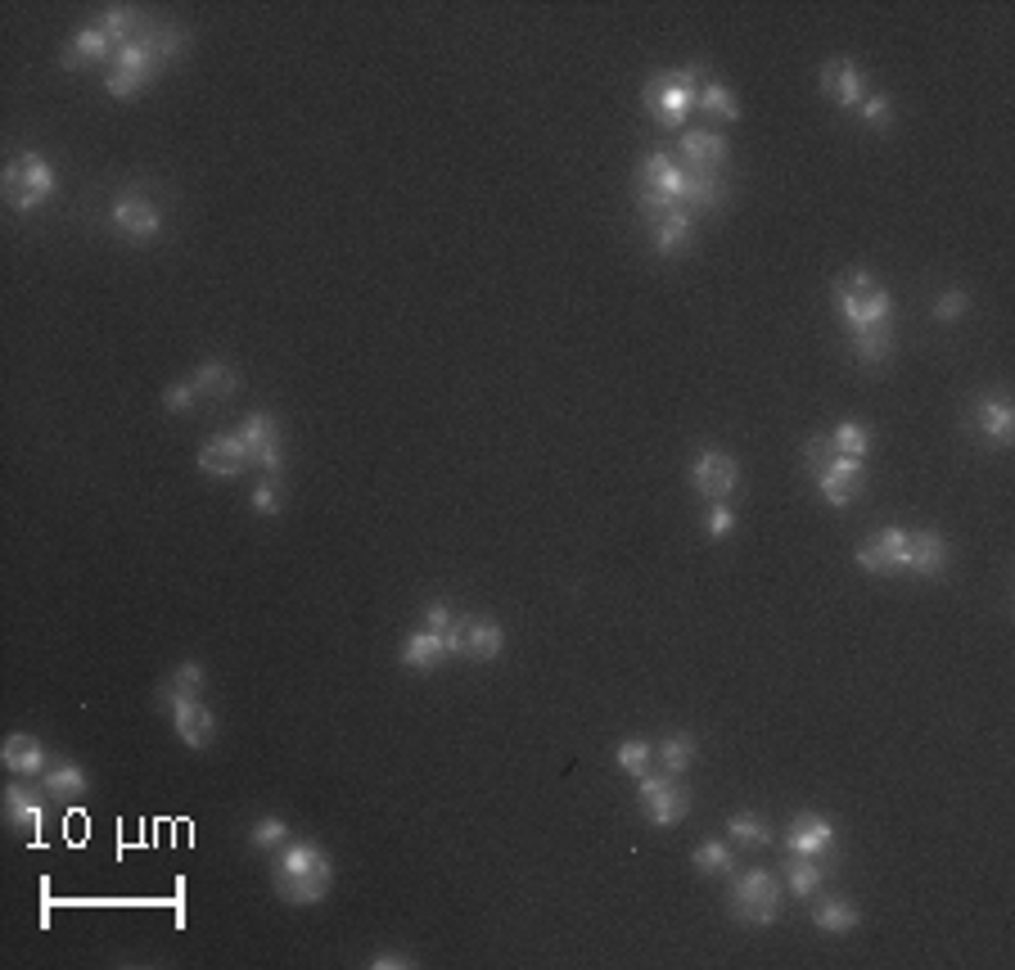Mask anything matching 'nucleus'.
<instances>
[{"instance_id":"nucleus-47","label":"nucleus","mask_w":1015,"mask_h":970,"mask_svg":"<svg viewBox=\"0 0 1015 970\" xmlns=\"http://www.w3.org/2000/svg\"><path fill=\"white\" fill-rule=\"evenodd\" d=\"M465 637H469V618H456L447 633H443V646H447V659H465Z\"/></svg>"},{"instance_id":"nucleus-6","label":"nucleus","mask_w":1015,"mask_h":970,"mask_svg":"<svg viewBox=\"0 0 1015 970\" xmlns=\"http://www.w3.org/2000/svg\"><path fill=\"white\" fill-rule=\"evenodd\" d=\"M55 168L45 154L23 150L19 159L6 163V204L14 213H36L45 200H55Z\"/></svg>"},{"instance_id":"nucleus-33","label":"nucleus","mask_w":1015,"mask_h":970,"mask_svg":"<svg viewBox=\"0 0 1015 970\" xmlns=\"http://www.w3.org/2000/svg\"><path fill=\"white\" fill-rule=\"evenodd\" d=\"M190 379H195L199 398H213V402H217V398H230L235 388H239V375H235V366H226V362H204Z\"/></svg>"},{"instance_id":"nucleus-10","label":"nucleus","mask_w":1015,"mask_h":970,"mask_svg":"<svg viewBox=\"0 0 1015 970\" xmlns=\"http://www.w3.org/2000/svg\"><path fill=\"white\" fill-rule=\"evenodd\" d=\"M637 799L646 808L650 827H677V821L691 812V795L677 786L672 776H655V772H646L641 782H637Z\"/></svg>"},{"instance_id":"nucleus-29","label":"nucleus","mask_w":1015,"mask_h":970,"mask_svg":"<svg viewBox=\"0 0 1015 970\" xmlns=\"http://www.w3.org/2000/svg\"><path fill=\"white\" fill-rule=\"evenodd\" d=\"M439 659H447L443 633H429V627H420V633H411V637L402 642V664L415 668V672H429Z\"/></svg>"},{"instance_id":"nucleus-30","label":"nucleus","mask_w":1015,"mask_h":970,"mask_svg":"<svg viewBox=\"0 0 1015 970\" xmlns=\"http://www.w3.org/2000/svg\"><path fill=\"white\" fill-rule=\"evenodd\" d=\"M857 907L849 903V898H821L817 903V912H812V926L821 930V935H853L857 930Z\"/></svg>"},{"instance_id":"nucleus-9","label":"nucleus","mask_w":1015,"mask_h":970,"mask_svg":"<svg viewBox=\"0 0 1015 970\" xmlns=\"http://www.w3.org/2000/svg\"><path fill=\"white\" fill-rule=\"evenodd\" d=\"M109 222H114V230L122 239H131V245H154V239L163 235V208L140 190L118 194L114 208H109Z\"/></svg>"},{"instance_id":"nucleus-42","label":"nucleus","mask_w":1015,"mask_h":970,"mask_svg":"<svg viewBox=\"0 0 1015 970\" xmlns=\"http://www.w3.org/2000/svg\"><path fill=\"white\" fill-rule=\"evenodd\" d=\"M857 114H862V122L872 127V131H889V122H894V100L885 90H866V100L857 105Z\"/></svg>"},{"instance_id":"nucleus-13","label":"nucleus","mask_w":1015,"mask_h":970,"mask_svg":"<svg viewBox=\"0 0 1015 970\" xmlns=\"http://www.w3.org/2000/svg\"><path fill=\"white\" fill-rule=\"evenodd\" d=\"M163 709L172 713L176 736H181L190 750H208V745H213L217 718H213V709H208L199 696H172V700H163Z\"/></svg>"},{"instance_id":"nucleus-3","label":"nucleus","mask_w":1015,"mask_h":970,"mask_svg":"<svg viewBox=\"0 0 1015 970\" xmlns=\"http://www.w3.org/2000/svg\"><path fill=\"white\" fill-rule=\"evenodd\" d=\"M700 82H704V68H668V73H659V77L646 82L641 105H646L663 127H682L687 114H691L695 100H700Z\"/></svg>"},{"instance_id":"nucleus-39","label":"nucleus","mask_w":1015,"mask_h":970,"mask_svg":"<svg viewBox=\"0 0 1015 970\" xmlns=\"http://www.w3.org/2000/svg\"><path fill=\"white\" fill-rule=\"evenodd\" d=\"M100 28H105V36H109L114 45H127V41L140 36L144 19H140L131 6H118V10H105V14H100Z\"/></svg>"},{"instance_id":"nucleus-35","label":"nucleus","mask_w":1015,"mask_h":970,"mask_svg":"<svg viewBox=\"0 0 1015 970\" xmlns=\"http://www.w3.org/2000/svg\"><path fill=\"white\" fill-rule=\"evenodd\" d=\"M204 682H208L204 664L185 659V664H176V668H172V677L159 687V704H163V700H172V696H204Z\"/></svg>"},{"instance_id":"nucleus-11","label":"nucleus","mask_w":1015,"mask_h":970,"mask_svg":"<svg viewBox=\"0 0 1015 970\" xmlns=\"http://www.w3.org/2000/svg\"><path fill=\"white\" fill-rule=\"evenodd\" d=\"M239 439H245V448H249V456H253V465L267 474V478H280V470H284V443H280V424H276V416L271 411H253L245 424L235 429Z\"/></svg>"},{"instance_id":"nucleus-41","label":"nucleus","mask_w":1015,"mask_h":970,"mask_svg":"<svg viewBox=\"0 0 1015 970\" xmlns=\"http://www.w3.org/2000/svg\"><path fill=\"white\" fill-rule=\"evenodd\" d=\"M289 840H294V836H289V827H284L280 817H262V821H253V831H249V844L262 849V853H276V849H284Z\"/></svg>"},{"instance_id":"nucleus-49","label":"nucleus","mask_w":1015,"mask_h":970,"mask_svg":"<svg viewBox=\"0 0 1015 970\" xmlns=\"http://www.w3.org/2000/svg\"><path fill=\"white\" fill-rule=\"evenodd\" d=\"M452 623H456V614H452L447 605H429V610H424V627H429V633H447Z\"/></svg>"},{"instance_id":"nucleus-40","label":"nucleus","mask_w":1015,"mask_h":970,"mask_svg":"<svg viewBox=\"0 0 1015 970\" xmlns=\"http://www.w3.org/2000/svg\"><path fill=\"white\" fill-rule=\"evenodd\" d=\"M650 763H655V745L650 741H623L618 745V767L627 772V776H637V782H641V776L650 772Z\"/></svg>"},{"instance_id":"nucleus-32","label":"nucleus","mask_w":1015,"mask_h":970,"mask_svg":"<svg viewBox=\"0 0 1015 970\" xmlns=\"http://www.w3.org/2000/svg\"><path fill=\"white\" fill-rule=\"evenodd\" d=\"M659 767H663V776H682L691 763H695V754H700V745H695V736L691 732H672V736H663L659 741Z\"/></svg>"},{"instance_id":"nucleus-14","label":"nucleus","mask_w":1015,"mask_h":970,"mask_svg":"<svg viewBox=\"0 0 1015 970\" xmlns=\"http://www.w3.org/2000/svg\"><path fill=\"white\" fill-rule=\"evenodd\" d=\"M249 465H253V456H249L239 433H213V439L199 448V470L213 478H239Z\"/></svg>"},{"instance_id":"nucleus-16","label":"nucleus","mask_w":1015,"mask_h":970,"mask_svg":"<svg viewBox=\"0 0 1015 970\" xmlns=\"http://www.w3.org/2000/svg\"><path fill=\"white\" fill-rule=\"evenodd\" d=\"M786 849L799 858H831L835 853V827L817 812H799L786 831Z\"/></svg>"},{"instance_id":"nucleus-22","label":"nucleus","mask_w":1015,"mask_h":970,"mask_svg":"<svg viewBox=\"0 0 1015 970\" xmlns=\"http://www.w3.org/2000/svg\"><path fill=\"white\" fill-rule=\"evenodd\" d=\"M821 90H827L840 109H857L866 100V77L849 60H835V64L821 68Z\"/></svg>"},{"instance_id":"nucleus-48","label":"nucleus","mask_w":1015,"mask_h":970,"mask_svg":"<svg viewBox=\"0 0 1015 970\" xmlns=\"http://www.w3.org/2000/svg\"><path fill=\"white\" fill-rule=\"evenodd\" d=\"M370 966H375V970H411L415 957H407V952H398V948H384V952L370 957Z\"/></svg>"},{"instance_id":"nucleus-17","label":"nucleus","mask_w":1015,"mask_h":970,"mask_svg":"<svg viewBox=\"0 0 1015 970\" xmlns=\"http://www.w3.org/2000/svg\"><path fill=\"white\" fill-rule=\"evenodd\" d=\"M907 560V532L903 528H881L872 542L857 547V569L866 573H903Z\"/></svg>"},{"instance_id":"nucleus-12","label":"nucleus","mask_w":1015,"mask_h":970,"mask_svg":"<svg viewBox=\"0 0 1015 970\" xmlns=\"http://www.w3.org/2000/svg\"><path fill=\"white\" fill-rule=\"evenodd\" d=\"M691 483L695 493L709 497V502H727L736 488H741V465L732 452H717V448H704L691 465Z\"/></svg>"},{"instance_id":"nucleus-4","label":"nucleus","mask_w":1015,"mask_h":970,"mask_svg":"<svg viewBox=\"0 0 1015 970\" xmlns=\"http://www.w3.org/2000/svg\"><path fill=\"white\" fill-rule=\"evenodd\" d=\"M835 308L844 316V325L853 334L862 330H876V325H889L894 316V299L885 294V289L866 276V271H849L840 284H835Z\"/></svg>"},{"instance_id":"nucleus-38","label":"nucleus","mask_w":1015,"mask_h":970,"mask_svg":"<svg viewBox=\"0 0 1015 970\" xmlns=\"http://www.w3.org/2000/svg\"><path fill=\"white\" fill-rule=\"evenodd\" d=\"M691 862L704 871V876H727V871L736 866L727 840H704V844H695V849H691Z\"/></svg>"},{"instance_id":"nucleus-20","label":"nucleus","mask_w":1015,"mask_h":970,"mask_svg":"<svg viewBox=\"0 0 1015 970\" xmlns=\"http://www.w3.org/2000/svg\"><path fill=\"white\" fill-rule=\"evenodd\" d=\"M677 150H682V159L691 163V172H722V163H727V136L691 127V131H682V140H677Z\"/></svg>"},{"instance_id":"nucleus-15","label":"nucleus","mask_w":1015,"mask_h":970,"mask_svg":"<svg viewBox=\"0 0 1015 970\" xmlns=\"http://www.w3.org/2000/svg\"><path fill=\"white\" fill-rule=\"evenodd\" d=\"M650 245L659 258H677L695 245V213L691 208H668L650 222Z\"/></svg>"},{"instance_id":"nucleus-46","label":"nucleus","mask_w":1015,"mask_h":970,"mask_svg":"<svg viewBox=\"0 0 1015 970\" xmlns=\"http://www.w3.org/2000/svg\"><path fill=\"white\" fill-rule=\"evenodd\" d=\"M965 308H971V299H965V289H948V294L935 299V321H957Z\"/></svg>"},{"instance_id":"nucleus-2","label":"nucleus","mask_w":1015,"mask_h":970,"mask_svg":"<svg viewBox=\"0 0 1015 970\" xmlns=\"http://www.w3.org/2000/svg\"><path fill=\"white\" fill-rule=\"evenodd\" d=\"M803 461L812 465L817 493H821V502H827V506L844 510V506L857 497V488H862V474H866V461L840 456V452H835L827 439H812V443L803 448Z\"/></svg>"},{"instance_id":"nucleus-36","label":"nucleus","mask_w":1015,"mask_h":970,"mask_svg":"<svg viewBox=\"0 0 1015 970\" xmlns=\"http://www.w3.org/2000/svg\"><path fill=\"white\" fill-rule=\"evenodd\" d=\"M727 840H732L736 849H767L771 831H767V821H763L758 812H736V817L727 821Z\"/></svg>"},{"instance_id":"nucleus-34","label":"nucleus","mask_w":1015,"mask_h":970,"mask_svg":"<svg viewBox=\"0 0 1015 970\" xmlns=\"http://www.w3.org/2000/svg\"><path fill=\"white\" fill-rule=\"evenodd\" d=\"M853 353L862 366H881L894 357V325H876V330H862L853 334Z\"/></svg>"},{"instance_id":"nucleus-5","label":"nucleus","mask_w":1015,"mask_h":970,"mask_svg":"<svg viewBox=\"0 0 1015 970\" xmlns=\"http://www.w3.org/2000/svg\"><path fill=\"white\" fill-rule=\"evenodd\" d=\"M682 200H687V168L672 163L668 154H646L637 172V204L646 222H655L668 208H682Z\"/></svg>"},{"instance_id":"nucleus-31","label":"nucleus","mask_w":1015,"mask_h":970,"mask_svg":"<svg viewBox=\"0 0 1015 970\" xmlns=\"http://www.w3.org/2000/svg\"><path fill=\"white\" fill-rule=\"evenodd\" d=\"M506 646V627L497 618H469V637H465V659H497Z\"/></svg>"},{"instance_id":"nucleus-28","label":"nucleus","mask_w":1015,"mask_h":970,"mask_svg":"<svg viewBox=\"0 0 1015 970\" xmlns=\"http://www.w3.org/2000/svg\"><path fill=\"white\" fill-rule=\"evenodd\" d=\"M6 821H14V827H23V831H41L45 799L32 786H10L6 790Z\"/></svg>"},{"instance_id":"nucleus-18","label":"nucleus","mask_w":1015,"mask_h":970,"mask_svg":"<svg viewBox=\"0 0 1015 970\" xmlns=\"http://www.w3.org/2000/svg\"><path fill=\"white\" fill-rule=\"evenodd\" d=\"M948 556L952 547L939 538V532L921 528V532H907V560H903V573H916V578H939L948 569Z\"/></svg>"},{"instance_id":"nucleus-26","label":"nucleus","mask_w":1015,"mask_h":970,"mask_svg":"<svg viewBox=\"0 0 1015 970\" xmlns=\"http://www.w3.org/2000/svg\"><path fill=\"white\" fill-rule=\"evenodd\" d=\"M695 109H700L704 118H713V122H736V118H741V100H736V90H732L727 82H713V77H704V82H700V100H695Z\"/></svg>"},{"instance_id":"nucleus-7","label":"nucleus","mask_w":1015,"mask_h":970,"mask_svg":"<svg viewBox=\"0 0 1015 970\" xmlns=\"http://www.w3.org/2000/svg\"><path fill=\"white\" fill-rule=\"evenodd\" d=\"M159 68H163V60L154 55L150 36H144V28H140L136 41L118 45V55H114V64L105 73V90L114 95V100H131V95H140L144 86L159 77Z\"/></svg>"},{"instance_id":"nucleus-19","label":"nucleus","mask_w":1015,"mask_h":970,"mask_svg":"<svg viewBox=\"0 0 1015 970\" xmlns=\"http://www.w3.org/2000/svg\"><path fill=\"white\" fill-rule=\"evenodd\" d=\"M114 55H118V45L105 36L100 23H95V28H82V32L68 36L60 64L64 68H95V64H114Z\"/></svg>"},{"instance_id":"nucleus-24","label":"nucleus","mask_w":1015,"mask_h":970,"mask_svg":"<svg viewBox=\"0 0 1015 970\" xmlns=\"http://www.w3.org/2000/svg\"><path fill=\"white\" fill-rule=\"evenodd\" d=\"M827 871H831V858H799L790 853L786 858V885L795 898H812L821 885H827Z\"/></svg>"},{"instance_id":"nucleus-23","label":"nucleus","mask_w":1015,"mask_h":970,"mask_svg":"<svg viewBox=\"0 0 1015 970\" xmlns=\"http://www.w3.org/2000/svg\"><path fill=\"white\" fill-rule=\"evenodd\" d=\"M975 429L984 433L993 448H1011L1015 443V411H1011V402L1006 398H984L975 407Z\"/></svg>"},{"instance_id":"nucleus-8","label":"nucleus","mask_w":1015,"mask_h":970,"mask_svg":"<svg viewBox=\"0 0 1015 970\" xmlns=\"http://www.w3.org/2000/svg\"><path fill=\"white\" fill-rule=\"evenodd\" d=\"M781 912V885L771 871H745L732 885V916L741 926H771Z\"/></svg>"},{"instance_id":"nucleus-1","label":"nucleus","mask_w":1015,"mask_h":970,"mask_svg":"<svg viewBox=\"0 0 1015 970\" xmlns=\"http://www.w3.org/2000/svg\"><path fill=\"white\" fill-rule=\"evenodd\" d=\"M330 881H334V862L325 858V849L316 840H289L284 849H276L271 885H276L280 903L312 907L330 894Z\"/></svg>"},{"instance_id":"nucleus-21","label":"nucleus","mask_w":1015,"mask_h":970,"mask_svg":"<svg viewBox=\"0 0 1015 970\" xmlns=\"http://www.w3.org/2000/svg\"><path fill=\"white\" fill-rule=\"evenodd\" d=\"M0 758H6V767H10L14 776H41L45 767L55 763L51 750H45L36 736H28V732L6 736V745H0Z\"/></svg>"},{"instance_id":"nucleus-45","label":"nucleus","mask_w":1015,"mask_h":970,"mask_svg":"<svg viewBox=\"0 0 1015 970\" xmlns=\"http://www.w3.org/2000/svg\"><path fill=\"white\" fill-rule=\"evenodd\" d=\"M249 506L258 515H280V478H258V488L249 493Z\"/></svg>"},{"instance_id":"nucleus-27","label":"nucleus","mask_w":1015,"mask_h":970,"mask_svg":"<svg viewBox=\"0 0 1015 970\" xmlns=\"http://www.w3.org/2000/svg\"><path fill=\"white\" fill-rule=\"evenodd\" d=\"M722 204H727V185H722L717 172H687V200H682V208L713 213Z\"/></svg>"},{"instance_id":"nucleus-44","label":"nucleus","mask_w":1015,"mask_h":970,"mask_svg":"<svg viewBox=\"0 0 1015 970\" xmlns=\"http://www.w3.org/2000/svg\"><path fill=\"white\" fill-rule=\"evenodd\" d=\"M704 528H709V538H713V542L732 538V532H736V515H732V506H727V502H713V506H709Z\"/></svg>"},{"instance_id":"nucleus-43","label":"nucleus","mask_w":1015,"mask_h":970,"mask_svg":"<svg viewBox=\"0 0 1015 970\" xmlns=\"http://www.w3.org/2000/svg\"><path fill=\"white\" fill-rule=\"evenodd\" d=\"M195 402H199L195 379H176V384H168V388H163V407H168V411H176V416H181V411H190Z\"/></svg>"},{"instance_id":"nucleus-25","label":"nucleus","mask_w":1015,"mask_h":970,"mask_svg":"<svg viewBox=\"0 0 1015 970\" xmlns=\"http://www.w3.org/2000/svg\"><path fill=\"white\" fill-rule=\"evenodd\" d=\"M41 786H45V795L60 799V804H77V799L90 790L86 772H82L77 763H51V767L41 772Z\"/></svg>"},{"instance_id":"nucleus-37","label":"nucleus","mask_w":1015,"mask_h":970,"mask_svg":"<svg viewBox=\"0 0 1015 970\" xmlns=\"http://www.w3.org/2000/svg\"><path fill=\"white\" fill-rule=\"evenodd\" d=\"M840 456H853V461H866V452H872V433H866L857 420H844V424H835V433L827 439Z\"/></svg>"}]
</instances>
